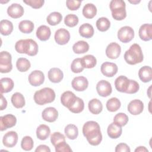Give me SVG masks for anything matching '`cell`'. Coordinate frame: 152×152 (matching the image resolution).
I'll return each instance as SVG.
<instances>
[{"instance_id": "1", "label": "cell", "mask_w": 152, "mask_h": 152, "mask_svg": "<svg viewBox=\"0 0 152 152\" xmlns=\"http://www.w3.org/2000/svg\"><path fill=\"white\" fill-rule=\"evenodd\" d=\"M83 134L91 145H98L102 140L100 127L97 122L93 121L86 122L83 126Z\"/></svg>"}, {"instance_id": "2", "label": "cell", "mask_w": 152, "mask_h": 152, "mask_svg": "<svg viewBox=\"0 0 152 152\" xmlns=\"http://www.w3.org/2000/svg\"><path fill=\"white\" fill-rule=\"evenodd\" d=\"M38 48L36 42L31 39L19 40L15 45V49L18 53H26L31 56L37 55Z\"/></svg>"}, {"instance_id": "3", "label": "cell", "mask_w": 152, "mask_h": 152, "mask_svg": "<svg viewBox=\"0 0 152 152\" xmlns=\"http://www.w3.org/2000/svg\"><path fill=\"white\" fill-rule=\"evenodd\" d=\"M143 53L140 46L137 43L132 45L124 54L125 62L129 65H135L142 62Z\"/></svg>"}, {"instance_id": "4", "label": "cell", "mask_w": 152, "mask_h": 152, "mask_svg": "<svg viewBox=\"0 0 152 152\" xmlns=\"http://www.w3.org/2000/svg\"><path fill=\"white\" fill-rule=\"evenodd\" d=\"M55 99V93L53 89L49 87H45L37 90L34 94V100L39 105L52 103Z\"/></svg>"}, {"instance_id": "5", "label": "cell", "mask_w": 152, "mask_h": 152, "mask_svg": "<svg viewBox=\"0 0 152 152\" xmlns=\"http://www.w3.org/2000/svg\"><path fill=\"white\" fill-rule=\"evenodd\" d=\"M109 8L112 12V16L118 21H121L126 17V4L122 0H112L109 4Z\"/></svg>"}, {"instance_id": "6", "label": "cell", "mask_w": 152, "mask_h": 152, "mask_svg": "<svg viewBox=\"0 0 152 152\" xmlns=\"http://www.w3.org/2000/svg\"><path fill=\"white\" fill-rule=\"evenodd\" d=\"M11 55L7 51L0 53V71L1 73H8L12 69Z\"/></svg>"}, {"instance_id": "7", "label": "cell", "mask_w": 152, "mask_h": 152, "mask_svg": "<svg viewBox=\"0 0 152 152\" xmlns=\"http://www.w3.org/2000/svg\"><path fill=\"white\" fill-rule=\"evenodd\" d=\"M134 37V29L129 26L122 27L118 31V38L122 43L131 42Z\"/></svg>"}, {"instance_id": "8", "label": "cell", "mask_w": 152, "mask_h": 152, "mask_svg": "<svg viewBox=\"0 0 152 152\" xmlns=\"http://www.w3.org/2000/svg\"><path fill=\"white\" fill-rule=\"evenodd\" d=\"M17 123L16 117L12 114H7L0 117V129L1 131L12 128Z\"/></svg>"}, {"instance_id": "9", "label": "cell", "mask_w": 152, "mask_h": 152, "mask_svg": "<svg viewBox=\"0 0 152 152\" xmlns=\"http://www.w3.org/2000/svg\"><path fill=\"white\" fill-rule=\"evenodd\" d=\"M28 80L29 83L34 87L42 85L45 81V75L42 71L40 70H34L28 75Z\"/></svg>"}, {"instance_id": "10", "label": "cell", "mask_w": 152, "mask_h": 152, "mask_svg": "<svg viewBox=\"0 0 152 152\" xmlns=\"http://www.w3.org/2000/svg\"><path fill=\"white\" fill-rule=\"evenodd\" d=\"M55 42L60 45H66L70 39V33L65 28H61L55 31L54 36Z\"/></svg>"}, {"instance_id": "11", "label": "cell", "mask_w": 152, "mask_h": 152, "mask_svg": "<svg viewBox=\"0 0 152 152\" xmlns=\"http://www.w3.org/2000/svg\"><path fill=\"white\" fill-rule=\"evenodd\" d=\"M96 90L98 94L102 97H107L112 91L111 84L106 80H100L96 85Z\"/></svg>"}, {"instance_id": "12", "label": "cell", "mask_w": 152, "mask_h": 152, "mask_svg": "<svg viewBox=\"0 0 152 152\" xmlns=\"http://www.w3.org/2000/svg\"><path fill=\"white\" fill-rule=\"evenodd\" d=\"M118 70V68L116 64L109 62H104L102 64L100 67L102 73L107 77H113L117 73Z\"/></svg>"}, {"instance_id": "13", "label": "cell", "mask_w": 152, "mask_h": 152, "mask_svg": "<svg viewBox=\"0 0 152 152\" xmlns=\"http://www.w3.org/2000/svg\"><path fill=\"white\" fill-rule=\"evenodd\" d=\"M121 52V46L116 42L109 43L106 49V55L107 57L112 59H117L119 56Z\"/></svg>"}, {"instance_id": "14", "label": "cell", "mask_w": 152, "mask_h": 152, "mask_svg": "<svg viewBox=\"0 0 152 152\" xmlns=\"http://www.w3.org/2000/svg\"><path fill=\"white\" fill-rule=\"evenodd\" d=\"M72 88L78 91H84L88 86L87 79L83 76H79L74 78L71 82Z\"/></svg>"}, {"instance_id": "15", "label": "cell", "mask_w": 152, "mask_h": 152, "mask_svg": "<svg viewBox=\"0 0 152 152\" xmlns=\"http://www.w3.org/2000/svg\"><path fill=\"white\" fill-rule=\"evenodd\" d=\"M18 141V134L16 132L11 131L7 132L3 137L2 142L4 146L11 148L15 146Z\"/></svg>"}, {"instance_id": "16", "label": "cell", "mask_w": 152, "mask_h": 152, "mask_svg": "<svg viewBox=\"0 0 152 152\" xmlns=\"http://www.w3.org/2000/svg\"><path fill=\"white\" fill-rule=\"evenodd\" d=\"M128 111L133 115H137L141 113L144 109V104L139 99H134L131 101L127 107Z\"/></svg>"}, {"instance_id": "17", "label": "cell", "mask_w": 152, "mask_h": 152, "mask_svg": "<svg viewBox=\"0 0 152 152\" xmlns=\"http://www.w3.org/2000/svg\"><path fill=\"white\" fill-rule=\"evenodd\" d=\"M42 117L45 121L53 122L58 117V112L55 107H48L43 110L42 113Z\"/></svg>"}, {"instance_id": "18", "label": "cell", "mask_w": 152, "mask_h": 152, "mask_svg": "<svg viewBox=\"0 0 152 152\" xmlns=\"http://www.w3.org/2000/svg\"><path fill=\"white\" fill-rule=\"evenodd\" d=\"M24 10L23 7L18 4L14 3L8 7L7 14L12 18H18L23 16Z\"/></svg>"}, {"instance_id": "19", "label": "cell", "mask_w": 152, "mask_h": 152, "mask_svg": "<svg viewBox=\"0 0 152 152\" xmlns=\"http://www.w3.org/2000/svg\"><path fill=\"white\" fill-rule=\"evenodd\" d=\"M138 34L140 38L144 41H149L152 39L151 24H144L139 28Z\"/></svg>"}, {"instance_id": "20", "label": "cell", "mask_w": 152, "mask_h": 152, "mask_svg": "<svg viewBox=\"0 0 152 152\" xmlns=\"http://www.w3.org/2000/svg\"><path fill=\"white\" fill-rule=\"evenodd\" d=\"M129 84V79L126 76L120 75L117 77L115 81V86L116 89L122 93L126 92Z\"/></svg>"}, {"instance_id": "21", "label": "cell", "mask_w": 152, "mask_h": 152, "mask_svg": "<svg viewBox=\"0 0 152 152\" xmlns=\"http://www.w3.org/2000/svg\"><path fill=\"white\" fill-rule=\"evenodd\" d=\"M77 96L70 91L64 92L61 96V102L63 106L69 109L75 102Z\"/></svg>"}, {"instance_id": "22", "label": "cell", "mask_w": 152, "mask_h": 152, "mask_svg": "<svg viewBox=\"0 0 152 152\" xmlns=\"http://www.w3.org/2000/svg\"><path fill=\"white\" fill-rule=\"evenodd\" d=\"M49 80L53 83H58L64 77L63 72L58 68H52L49 69L48 74Z\"/></svg>"}, {"instance_id": "23", "label": "cell", "mask_w": 152, "mask_h": 152, "mask_svg": "<svg viewBox=\"0 0 152 152\" xmlns=\"http://www.w3.org/2000/svg\"><path fill=\"white\" fill-rule=\"evenodd\" d=\"M138 76L141 81L148 83L152 79V69L150 66H144L138 71Z\"/></svg>"}, {"instance_id": "24", "label": "cell", "mask_w": 152, "mask_h": 152, "mask_svg": "<svg viewBox=\"0 0 152 152\" xmlns=\"http://www.w3.org/2000/svg\"><path fill=\"white\" fill-rule=\"evenodd\" d=\"M36 36L41 41L48 40L51 35V31L49 27L45 25L39 26L36 30Z\"/></svg>"}, {"instance_id": "25", "label": "cell", "mask_w": 152, "mask_h": 152, "mask_svg": "<svg viewBox=\"0 0 152 152\" xmlns=\"http://www.w3.org/2000/svg\"><path fill=\"white\" fill-rule=\"evenodd\" d=\"M107 132L108 136L110 138L116 139L121 135L122 129L121 126L118 125L114 122H112L108 126Z\"/></svg>"}, {"instance_id": "26", "label": "cell", "mask_w": 152, "mask_h": 152, "mask_svg": "<svg viewBox=\"0 0 152 152\" xmlns=\"http://www.w3.org/2000/svg\"><path fill=\"white\" fill-rule=\"evenodd\" d=\"M88 107L91 113L97 115L102 111L103 105L102 102L99 99H93L89 101Z\"/></svg>"}, {"instance_id": "27", "label": "cell", "mask_w": 152, "mask_h": 152, "mask_svg": "<svg viewBox=\"0 0 152 152\" xmlns=\"http://www.w3.org/2000/svg\"><path fill=\"white\" fill-rule=\"evenodd\" d=\"M94 28L92 25L89 23H84L79 27V33L81 36L88 39L94 34Z\"/></svg>"}, {"instance_id": "28", "label": "cell", "mask_w": 152, "mask_h": 152, "mask_svg": "<svg viewBox=\"0 0 152 152\" xmlns=\"http://www.w3.org/2000/svg\"><path fill=\"white\" fill-rule=\"evenodd\" d=\"M82 12L84 17L88 19H91L94 18L97 14L96 7L93 4H87L84 6Z\"/></svg>"}, {"instance_id": "29", "label": "cell", "mask_w": 152, "mask_h": 152, "mask_svg": "<svg viewBox=\"0 0 152 152\" xmlns=\"http://www.w3.org/2000/svg\"><path fill=\"white\" fill-rule=\"evenodd\" d=\"M11 100L13 106L17 109L23 107L26 103L24 96L19 92H16L14 93L11 96Z\"/></svg>"}, {"instance_id": "30", "label": "cell", "mask_w": 152, "mask_h": 152, "mask_svg": "<svg viewBox=\"0 0 152 152\" xmlns=\"http://www.w3.org/2000/svg\"><path fill=\"white\" fill-rule=\"evenodd\" d=\"M50 134L49 127L45 124L40 125L36 129V135L37 138L40 140H46Z\"/></svg>"}, {"instance_id": "31", "label": "cell", "mask_w": 152, "mask_h": 152, "mask_svg": "<svg viewBox=\"0 0 152 152\" xmlns=\"http://www.w3.org/2000/svg\"><path fill=\"white\" fill-rule=\"evenodd\" d=\"M14 81L8 77H4L1 79V93H6L11 91L14 88Z\"/></svg>"}, {"instance_id": "32", "label": "cell", "mask_w": 152, "mask_h": 152, "mask_svg": "<svg viewBox=\"0 0 152 152\" xmlns=\"http://www.w3.org/2000/svg\"><path fill=\"white\" fill-rule=\"evenodd\" d=\"M72 50L77 54L84 53L89 50V45L84 40H80L74 44Z\"/></svg>"}, {"instance_id": "33", "label": "cell", "mask_w": 152, "mask_h": 152, "mask_svg": "<svg viewBox=\"0 0 152 152\" xmlns=\"http://www.w3.org/2000/svg\"><path fill=\"white\" fill-rule=\"evenodd\" d=\"M13 31V24L11 21L7 20H2L0 22V31L1 34L8 36Z\"/></svg>"}, {"instance_id": "34", "label": "cell", "mask_w": 152, "mask_h": 152, "mask_svg": "<svg viewBox=\"0 0 152 152\" xmlns=\"http://www.w3.org/2000/svg\"><path fill=\"white\" fill-rule=\"evenodd\" d=\"M64 132L66 137L69 140H75L78 135V128L74 124L67 125L65 128Z\"/></svg>"}, {"instance_id": "35", "label": "cell", "mask_w": 152, "mask_h": 152, "mask_svg": "<svg viewBox=\"0 0 152 152\" xmlns=\"http://www.w3.org/2000/svg\"><path fill=\"white\" fill-rule=\"evenodd\" d=\"M18 28L23 33H30L34 30V24L30 20H22L18 24Z\"/></svg>"}, {"instance_id": "36", "label": "cell", "mask_w": 152, "mask_h": 152, "mask_svg": "<svg viewBox=\"0 0 152 152\" xmlns=\"http://www.w3.org/2000/svg\"><path fill=\"white\" fill-rule=\"evenodd\" d=\"M81 61L84 68H93L97 64L96 58L92 55H87L81 58Z\"/></svg>"}, {"instance_id": "37", "label": "cell", "mask_w": 152, "mask_h": 152, "mask_svg": "<svg viewBox=\"0 0 152 152\" xmlns=\"http://www.w3.org/2000/svg\"><path fill=\"white\" fill-rule=\"evenodd\" d=\"M62 19V14L59 12H53L47 17L46 21L50 26H56L61 23Z\"/></svg>"}, {"instance_id": "38", "label": "cell", "mask_w": 152, "mask_h": 152, "mask_svg": "<svg viewBox=\"0 0 152 152\" xmlns=\"http://www.w3.org/2000/svg\"><path fill=\"white\" fill-rule=\"evenodd\" d=\"M30 61L25 58H20L16 62V67L20 72H26L30 69Z\"/></svg>"}, {"instance_id": "39", "label": "cell", "mask_w": 152, "mask_h": 152, "mask_svg": "<svg viewBox=\"0 0 152 152\" xmlns=\"http://www.w3.org/2000/svg\"><path fill=\"white\" fill-rule=\"evenodd\" d=\"M121 103L116 97H112L106 102V108L107 110L111 112L117 111L121 107Z\"/></svg>"}, {"instance_id": "40", "label": "cell", "mask_w": 152, "mask_h": 152, "mask_svg": "<svg viewBox=\"0 0 152 152\" xmlns=\"http://www.w3.org/2000/svg\"><path fill=\"white\" fill-rule=\"evenodd\" d=\"M96 27L100 31H107L110 26V22L109 20L106 17H100L96 21Z\"/></svg>"}, {"instance_id": "41", "label": "cell", "mask_w": 152, "mask_h": 152, "mask_svg": "<svg viewBox=\"0 0 152 152\" xmlns=\"http://www.w3.org/2000/svg\"><path fill=\"white\" fill-rule=\"evenodd\" d=\"M84 108V101L80 97H77L74 103L68 109L69 111L74 113H79L81 112Z\"/></svg>"}, {"instance_id": "42", "label": "cell", "mask_w": 152, "mask_h": 152, "mask_svg": "<svg viewBox=\"0 0 152 152\" xmlns=\"http://www.w3.org/2000/svg\"><path fill=\"white\" fill-rule=\"evenodd\" d=\"M128 116L125 113H118L114 116L113 122L122 127L128 123Z\"/></svg>"}, {"instance_id": "43", "label": "cell", "mask_w": 152, "mask_h": 152, "mask_svg": "<svg viewBox=\"0 0 152 152\" xmlns=\"http://www.w3.org/2000/svg\"><path fill=\"white\" fill-rule=\"evenodd\" d=\"M78 17L73 14H69L66 15L64 18L65 24L69 27H74L78 23Z\"/></svg>"}, {"instance_id": "44", "label": "cell", "mask_w": 152, "mask_h": 152, "mask_svg": "<svg viewBox=\"0 0 152 152\" xmlns=\"http://www.w3.org/2000/svg\"><path fill=\"white\" fill-rule=\"evenodd\" d=\"M34 145L32 138L30 136H25L23 138L21 142V147L25 151H30Z\"/></svg>"}, {"instance_id": "45", "label": "cell", "mask_w": 152, "mask_h": 152, "mask_svg": "<svg viewBox=\"0 0 152 152\" xmlns=\"http://www.w3.org/2000/svg\"><path fill=\"white\" fill-rule=\"evenodd\" d=\"M84 68L83 65L81 58L74 59L71 65V69L74 73H80L84 70Z\"/></svg>"}, {"instance_id": "46", "label": "cell", "mask_w": 152, "mask_h": 152, "mask_svg": "<svg viewBox=\"0 0 152 152\" xmlns=\"http://www.w3.org/2000/svg\"><path fill=\"white\" fill-rule=\"evenodd\" d=\"M50 141L52 144L55 147L58 144L65 141V136L59 132H55L50 135Z\"/></svg>"}, {"instance_id": "47", "label": "cell", "mask_w": 152, "mask_h": 152, "mask_svg": "<svg viewBox=\"0 0 152 152\" xmlns=\"http://www.w3.org/2000/svg\"><path fill=\"white\" fill-rule=\"evenodd\" d=\"M56 152H71L72 149L70 146L65 142L62 141L55 146Z\"/></svg>"}, {"instance_id": "48", "label": "cell", "mask_w": 152, "mask_h": 152, "mask_svg": "<svg viewBox=\"0 0 152 152\" xmlns=\"http://www.w3.org/2000/svg\"><path fill=\"white\" fill-rule=\"evenodd\" d=\"M140 88L139 84L135 80H129V84L126 93L128 94H134L136 93Z\"/></svg>"}, {"instance_id": "49", "label": "cell", "mask_w": 152, "mask_h": 152, "mask_svg": "<svg viewBox=\"0 0 152 152\" xmlns=\"http://www.w3.org/2000/svg\"><path fill=\"white\" fill-rule=\"evenodd\" d=\"M23 2L30 6L33 8L38 9L41 8L43 5L45 3V1L44 0H27V1H23Z\"/></svg>"}, {"instance_id": "50", "label": "cell", "mask_w": 152, "mask_h": 152, "mask_svg": "<svg viewBox=\"0 0 152 152\" xmlns=\"http://www.w3.org/2000/svg\"><path fill=\"white\" fill-rule=\"evenodd\" d=\"M81 1L75 0H67L66 1V5L67 8L71 11L77 10L81 5Z\"/></svg>"}, {"instance_id": "51", "label": "cell", "mask_w": 152, "mask_h": 152, "mask_svg": "<svg viewBox=\"0 0 152 152\" xmlns=\"http://www.w3.org/2000/svg\"><path fill=\"white\" fill-rule=\"evenodd\" d=\"M116 152H130L131 150L129 146L125 143H119L115 148Z\"/></svg>"}, {"instance_id": "52", "label": "cell", "mask_w": 152, "mask_h": 152, "mask_svg": "<svg viewBox=\"0 0 152 152\" xmlns=\"http://www.w3.org/2000/svg\"><path fill=\"white\" fill-rule=\"evenodd\" d=\"M36 152H50V149L49 147L46 145H40L35 150Z\"/></svg>"}, {"instance_id": "53", "label": "cell", "mask_w": 152, "mask_h": 152, "mask_svg": "<svg viewBox=\"0 0 152 152\" xmlns=\"http://www.w3.org/2000/svg\"><path fill=\"white\" fill-rule=\"evenodd\" d=\"M7 101L4 97L2 94H1V110H3L7 107Z\"/></svg>"}, {"instance_id": "54", "label": "cell", "mask_w": 152, "mask_h": 152, "mask_svg": "<svg viewBox=\"0 0 152 152\" xmlns=\"http://www.w3.org/2000/svg\"><path fill=\"white\" fill-rule=\"evenodd\" d=\"M135 152H148V150L144 146H140V147H138L137 148H135Z\"/></svg>"}, {"instance_id": "55", "label": "cell", "mask_w": 152, "mask_h": 152, "mask_svg": "<svg viewBox=\"0 0 152 152\" xmlns=\"http://www.w3.org/2000/svg\"><path fill=\"white\" fill-rule=\"evenodd\" d=\"M151 86H150L149 87V88H148V89L147 90V94H148V96L150 99H151Z\"/></svg>"}, {"instance_id": "56", "label": "cell", "mask_w": 152, "mask_h": 152, "mask_svg": "<svg viewBox=\"0 0 152 152\" xmlns=\"http://www.w3.org/2000/svg\"><path fill=\"white\" fill-rule=\"evenodd\" d=\"M131 3H132V4H138V3H139L140 2V1H129Z\"/></svg>"}]
</instances>
